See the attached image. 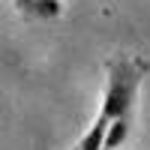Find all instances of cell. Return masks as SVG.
I'll return each instance as SVG.
<instances>
[{"label": "cell", "instance_id": "3", "mask_svg": "<svg viewBox=\"0 0 150 150\" xmlns=\"http://www.w3.org/2000/svg\"><path fill=\"white\" fill-rule=\"evenodd\" d=\"M105 132H108V120H105V117H96L93 126L87 129V135L78 141V147H75V150H102V144H105Z\"/></svg>", "mask_w": 150, "mask_h": 150}, {"label": "cell", "instance_id": "2", "mask_svg": "<svg viewBox=\"0 0 150 150\" xmlns=\"http://www.w3.org/2000/svg\"><path fill=\"white\" fill-rule=\"evenodd\" d=\"M24 18H60L63 3L60 0H12Z\"/></svg>", "mask_w": 150, "mask_h": 150}, {"label": "cell", "instance_id": "1", "mask_svg": "<svg viewBox=\"0 0 150 150\" xmlns=\"http://www.w3.org/2000/svg\"><path fill=\"white\" fill-rule=\"evenodd\" d=\"M150 63L138 54H111L105 60V93H102V108L99 117L111 120H129L135 114L141 81L147 78Z\"/></svg>", "mask_w": 150, "mask_h": 150}, {"label": "cell", "instance_id": "4", "mask_svg": "<svg viewBox=\"0 0 150 150\" xmlns=\"http://www.w3.org/2000/svg\"><path fill=\"white\" fill-rule=\"evenodd\" d=\"M129 132H132V123H129V120H111V123H108V132H105L102 150H117L123 141L129 138Z\"/></svg>", "mask_w": 150, "mask_h": 150}]
</instances>
